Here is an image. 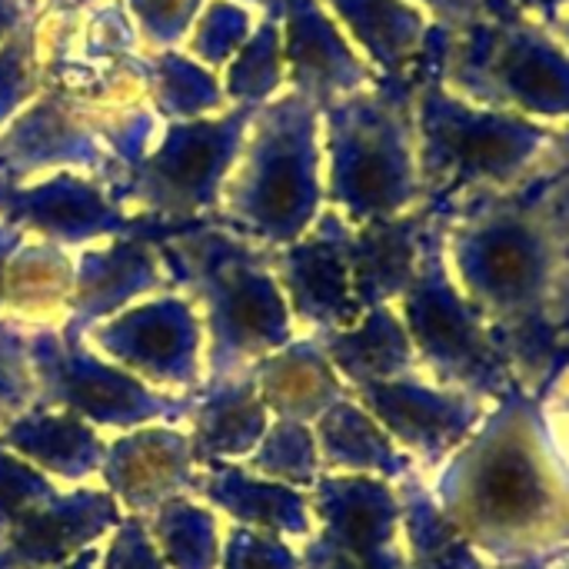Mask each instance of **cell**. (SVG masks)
I'll use <instances>...</instances> for the list:
<instances>
[{
	"label": "cell",
	"instance_id": "ac0fdd59",
	"mask_svg": "<svg viewBox=\"0 0 569 569\" xmlns=\"http://www.w3.org/2000/svg\"><path fill=\"white\" fill-rule=\"evenodd\" d=\"M170 290L173 277L153 237L130 233L73 250L70 317L60 330L83 337L90 327L117 317L120 310Z\"/></svg>",
	"mask_w": 569,
	"mask_h": 569
},
{
	"label": "cell",
	"instance_id": "ffe728a7",
	"mask_svg": "<svg viewBox=\"0 0 569 569\" xmlns=\"http://www.w3.org/2000/svg\"><path fill=\"white\" fill-rule=\"evenodd\" d=\"M380 80L417 83L423 60H433L437 23L410 0H320Z\"/></svg>",
	"mask_w": 569,
	"mask_h": 569
},
{
	"label": "cell",
	"instance_id": "e575fe53",
	"mask_svg": "<svg viewBox=\"0 0 569 569\" xmlns=\"http://www.w3.org/2000/svg\"><path fill=\"white\" fill-rule=\"evenodd\" d=\"M253 23L257 17L250 7L237 0H207L187 33V53L210 70H223L247 43Z\"/></svg>",
	"mask_w": 569,
	"mask_h": 569
},
{
	"label": "cell",
	"instance_id": "9c48e42d",
	"mask_svg": "<svg viewBox=\"0 0 569 569\" xmlns=\"http://www.w3.org/2000/svg\"><path fill=\"white\" fill-rule=\"evenodd\" d=\"M393 307L407 327L420 373H427L430 380L450 390L473 393L480 400H497L500 393L517 387L500 337L460 293L443 263L437 217L423 243L417 273Z\"/></svg>",
	"mask_w": 569,
	"mask_h": 569
},
{
	"label": "cell",
	"instance_id": "277c9868",
	"mask_svg": "<svg viewBox=\"0 0 569 569\" xmlns=\"http://www.w3.org/2000/svg\"><path fill=\"white\" fill-rule=\"evenodd\" d=\"M413 133L427 210L447 213L477 200L517 197L553 163L557 130L477 103L437 73L413 83Z\"/></svg>",
	"mask_w": 569,
	"mask_h": 569
},
{
	"label": "cell",
	"instance_id": "7bdbcfd3",
	"mask_svg": "<svg viewBox=\"0 0 569 569\" xmlns=\"http://www.w3.org/2000/svg\"><path fill=\"white\" fill-rule=\"evenodd\" d=\"M553 203V217L560 227V243H563V280H560V330L569 343V193Z\"/></svg>",
	"mask_w": 569,
	"mask_h": 569
},
{
	"label": "cell",
	"instance_id": "f6af8a7d",
	"mask_svg": "<svg viewBox=\"0 0 569 569\" xmlns=\"http://www.w3.org/2000/svg\"><path fill=\"white\" fill-rule=\"evenodd\" d=\"M23 240H27V233H23L20 227L0 220V320H3V267H7L10 253H13Z\"/></svg>",
	"mask_w": 569,
	"mask_h": 569
},
{
	"label": "cell",
	"instance_id": "d6986e66",
	"mask_svg": "<svg viewBox=\"0 0 569 569\" xmlns=\"http://www.w3.org/2000/svg\"><path fill=\"white\" fill-rule=\"evenodd\" d=\"M123 520L117 500L90 483L60 490L0 530V569H60L103 543Z\"/></svg>",
	"mask_w": 569,
	"mask_h": 569
},
{
	"label": "cell",
	"instance_id": "3957f363",
	"mask_svg": "<svg viewBox=\"0 0 569 569\" xmlns=\"http://www.w3.org/2000/svg\"><path fill=\"white\" fill-rule=\"evenodd\" d=\"M173 290L203 327V383L247 377L297 330L263 247L217 227L193 223L157 240Z\"/></svg>",
	"mask_w": 569,
	"mask_h": 569
},
{
	"label": "cell",
	"instance_id": "ab89813d",
	"mask_svg": "<svg viewBox=\"0 0 569 569\" xmlns=\"http://www.w3.org/2000/svg\"><path fill=\"white\" fill-rule=\"evenodd\" d=\"M97 569H167L140 517H123L100 543Z\"/></svg>",
	"mask_w": 569,
	"mask_h": 569
},
{
	"label": "cell",
	"instance_id": "d4e9b609",
	"mask_svg": "<svg viewBox=\"0 0 569 569\" xmlns=\"http://www.w3.org/2000/svg\"><path fill=\"white\" fill-rule=\"evenodd\" d=\"M257 393L273 420L313 423L330 403L347 397L343 380L317 337H293L250 370Z\"/></svg>",
	"mask_w": 569,
	"mask_h": 569
},
{
	"label": "cell",
	"instance_id": "44dd1931",
	"mask_svg": "<svg viewBox=\"0 0 569 569\" xmlns=\"http://www.w3.org/2000/svg\"><path fill=\"white\" fill-rule=\"evenodd\" d=\"M193 500L210 507L223 523L270 533L293 547L313 533V510L303 490L273 483L237 463L200 467Z\"/></svg>",
	"mask_w": 569,
	"mask_h": 569
},
{
	"label": "cell",
	"instance_id": "8d00e7d4",
	"mask_svg": "<svg viewBox=\"0 0 569 569\" xmlns=\"http://www.w3.org/2000/svg\"><path fill=\"white\" fill-rule=\"evenodd\" d=\"M217 569H300V557H297V547L280 537L223 523Z\"/></svg>",
	"mask_w": 569,
	"mask_h": 569
},
{
	"label": "cell",
	"instance_id": "d590c367",
	"mask_svg": "<svg viewBox=\"0 0 569 569\" xmlns=\"http://www.w3.org/2000/svg\"><path fill=\"white\" fill-rule=\"evenodd\" d=\"M27 337H30L27 327L13 320H0V433L23 410L37 407V383L30 370Z\"/></svg>",
	"mask_w": 569,
	"mask_h": 569
},
{
	"label": "cell",
	"instance_id": "30bf717a",
	"mask_svg": "<svg viewBox=\"0 0 569 569\" xmlns=\"http://www.w3.org/2000/svg\"><path fill=\"white\" fill-rule=\"evenodd\" d=\"M37 403L87 420L103 437H120L150 423L183 427L190 400L167 397L97 357L80 337L40 327L27 337Z\"/></svg>",
	"mask_w": 569,
	"mask_h": 569
},
{
	"label": "cell",
	"instance_id": "2e32d148",
	"mask_svg": "<svg viewBox=\"0 0 569 569\" xmlns=\"http://www.w3.org/2000/svg\"><path fill=\"white\" fill-rule=\"evenodd\" d=\"M347 233L350 223L337 210L323 207L300 240L267 250L297 337H327L347 330L363 313L353 293Z\"/></svg>",
	"mask_w": 569,
	"mask_h": 569
},
{
	"label": "cell",
	"instance_id": "c3c4849f",
	"mask_svg": "<svg viewBox=\"0 0 569 569\" xmlns=\"http://www.w3.org/2000/svg\"><path fill=\"white\" fill-rule=\"evenodd\" d=\"M97 560H100V543H97V547H90V550H83L80 557H73L67 567H60V569H97Z\"/></svg>",
	"mask_w": 569,
	"mask_h": 569
},
{
	"label": "cell",
	"instance_id": "f35d334b",
	"mask_svg": "<svg viewBox=\"0 0 569 569\" xmlns=\"http://www.w3.org/2000/svg\"><path fill=\"white\" fill-rule=\"evenodd\" d=\"M63 487H57L37 467H30L27 460H20V457H13L10 450L0 447V530L7 523H13L20 513H27L30 507L50 500Z\"/></svg>",
	"mask_w": 569,
	"mask_h": 569
},
{
	"label": "cell",
	"instance_id": "bcb514c9",
	"mask_svg": "<svg viewBox=\"0 0 569 569\" xmlns=\"http://www.w3.org/2000/svg\"><path fill=\"white\" fill-rule=\"evenodd\" d=\"M33 10V0H0V43L10 37V30Z\"/></svg>",
	"mask_w": 569,
	"mask_h": 569
},
{
	"label": "cell",
	"instance_id": "f1b7e54d",
	"mask_svg": "<svg viewBox=\"0 0 569 569\" xmlns=\"http://www.w3.org/2000/svg\"><path fill=\"white\" fill-rule=\"evenodd\" d=\"M140 73L153 113L163 117L167 123L203 120L230 107L217 70L197 63L190 53L177 47L140 53Z\"/></svg>",
	"mask_w": 569,
	"mask_h": 569
},
{
	"label": "cell",
	"instance_id": "7402d4cb",
	"mask_svg": "<svg viewBox=\"0 0 569 569\" xmlns=\"http://www.w3.org/2000/svg\"><path fill=\"white\" fill-rule=\"evenodd\" d=\"M107 440L100 430H93L87 420L53 410V407H30L23 410L7 430L0 433V447L13 457L37 467L43 477H50L57 487H90L100 477Z\"/></svg>",
	"mask_w": 569,
	"mask_h": 569
},
{
	"label": "cell",
	"instance_id": "816d5d0a",
	"mask_svg": "<svg viewBox=\"0 0 569 569\" xmlns=\"http://www.w3.org/2000/svg\"><path fill=\"white\" fill-rule=\"evenodd\" d=\"M560 33H563L560 40H563V43H567V47H569V10H567V17L560 20Z\"/></svg>",
	"mask_w": 569,
	"mask_h": 569
},
{
	"label": "cell",
	"instance_id": "5b68a950",
	"mask_svg": "<svg viewBox=\"0 0 569 569\" xmlns=\"http://www.w3.org/2000/svg\"><path fill=\"white\" fill-rule=\"evenodd\" d=\"M323 207L320 107L287 87L257 107L210 223L277 250L300 240Z\"/></svg>",
	"mask_w": 569,
	"mask_h": 569
},
{
	"label": "cell",
	"instance_id": "6da1fadb",
	"mask_svg": "<svg viewBox=\"0 0 569 569\" xmlns=\"http://www.w3.org/2000/svg\"><path fill=\"white\" fill-rule=\"evenodd\" d=\"M423 483L483 567H533L569 550V460L520 387Z\"/></svg>",
	"mask_w": 569,
	"mask_h": 569
},
{
	"label": "cell",
	"instance_id": "b9f144b4",
	"mask_svg": "<svg viewBox=\"0 0 569 569\" xmlns=\"http://www.w3.org/2000/svg\"><path fill=\"white\" fill-rule=\"evenodd\" d=\"M410 3L427 10V17L443 33L467 30V27H473V23H480L483 17L493 13V0H410Z\"/></svg>",
	"mask_w": 569,
	"mask_h": 569
},
{
	"label": "cell",
	"instance_id": "4316f807",
	"mask_svg": "<svg viewBox=\"0 0 569 569\" xmlns=\"http://www.w3.org/2000/svg\"><path fill=\"white\" fill-rule=\"evenodd\" d=\"M317 340L327 360L333 363L337 377L343 380L347 393L420 370L413 343L393 303L370 307L360 313L353 327L317 337Z\"/></svg>",
	"mask_w": 569,
	"mask_h": 569
},
{
	"label": "cell",
	"instance_id": "4dcf8cb0",
	"mask_svg": "<svg viewBox=\"0 0 569 569\" xmlns=\"http://www.w3.org/2000/svg\"><path fill=\"white\" fill-rule=\"evenodd\" d=\"M400 497V523L403 547L413 569H490L467 547V540L443 517L437 500L430 497L423 477H407L397 483Z\"/></svg>",
	"mask_w": 569,
	"mask_h": 569
},
{
	"label": "cell",
	"instance_id": "836d02e7",
	"mask_svg": "<svg viewBox=\"0 0 569 569\" xmlns=\"http://www.w3.org/2000/svg\"><path fill=\"white\" fill-rule=\"evenodd\" d=\"M40 93V20L30 10L0 43V130Z\"/></svg>",
	"mask_w": 569,
	"mask_h": 569
},
{
	"label": "cell",
	"instance_id": "d6a6232c",
	"mask_svg": "<svg viewBox=\"0 0 569 569\" xmlns=\"http://www.w3.org/2000/svg\"><path fill=\"white\" fill-rule=\"evenodd\" d=\"M237 467H243L257 477H267L273 483L303 490V493H310L323 473L317 440H313V427L297 423V420H270L257 450Z\"/></svg>",
	"mask_w": 569,
	"mask_h": 569
},
{
	"label": "cell",
	"instance_id": "4fadbf2b",
	"mask_svg": "<svg viewBox=\"0 0 569 569\" xmlns=\"http://www.w3.org/2000/svg\"><path fill=\"white\" fill-rule=\"evenodd\" d=\"M120 117L103 120L97 110L63 93L30 100L0 130V183H27L57 170H73L110 190L120 187L123 173L110 150Z\"/></svg>",
	"mask_w": 569,
	"mask_h": 569
},
{
	"label": "cell",
	"instance_id": "ba28073f",
	"mask_svg": "<svg viewBox=\"0 0 569 569\" xmlns=\"http://www.w3.org/2000/svg\"><path fill=\"white\" fill-rule=\"evenodd\" d=\"M253 113L257 107H227L203 120L167 123L113 190V200L147 223L157 240L210 223Z\"/></svg>",
	"mask_w": 569,
	"mask_h": 569
},
{
	"label": "cell",
	"instance_id": "681fc988",
	"mask_svg": "<svg viewBox=\"0 0 569 569\" xmlns=\"http://www.w3.org/2000/svg\"><path fill=\"white\" fill-rule=\"evenodd\" d=\"M50 10H57V13H73V10H87L90 3H97V0H43Z\"/></svg>",
	"mask_w": 569,
	"mask_h": 569
},
{
	"label": "cell",
	"instance_id": "83f0119b",
	"mask_svg": "<svg viewBox=\"0 0 569 569\" xmlns=\"http://www.w3.org/2000/svg\"><path fill=\"white\" fill-rule=\"evenodd\" d=\"M73 293V253L27 237L3 267V320L27 330L63 327Z\"/></svg>",
	"mask_w": 569,
	"mask_h": 569
},
{
	"label": "cell",
	"instance_id": "5bb4252c",
	"mask_svg": "<svg viewBox=\"0 0 569 569\" xmlns=\"http://www.w3.org/2000/svg\"><path fill=\"white\" fill-rule=\"evenodd\" d=\"M350 397L363 403V410L387 430V437L423 480L477 430L493 403L463 390H450L420 370L360 387Z\"/></svg>",
	"mask_w": 569,
	"mask_h": 569
},
{
	"label": "cell",
	"instance_id": "f546056e",
	"mask_svg": "<svg viewBox=\"0 0 569 569\" xmlns=\"http://www.w3.org/2000/svg\"><path fill=\"white\" fill-rule=\"evenodd\" d=\"M223 93L230 107H263L287 87L283 57V0H267L247 43L223 67Z\"/></svg>",
	"mask_w": 569,
	"mask_h": 569
},
{
	"label": "cell",
	"instance_id": "60d3db41",
	"mask_svg": "<svg viewBox=\"0 0 569 569\" xmlns=\"http://www.w3.org/2000/svg\"><path fill=\"white\" fill-rule=\"evenodd\" d=\"M537 400H540V410L547 417V427H550L557 447L567 453L569 460V350L563 353V360L553 367L547 383L540 387Z\"/></svg>",
	"mask_w": 569,
	"mask_h": 569
},
{
	"label": "cell",
	"instance_id": "7dc6e473",
	"mask_svg": "<svg viewBox=\"0 0 569 569\" xmlns=\"http://www.w3.org/2000/svg\"><path fill=\"white\" fill-rule=\"evenodd\" d=\"M553 163L560 167V173L569 180V123L563 130H557V150H553Z\"/></svg>",
	"mask_w": 569,
	"mask_h": 569
},
{
	"label": "cell",
	"instance_id": "1f68e13d",
	"mask_svg": "<svg viewBox=\"0 0 569 569\" xmlns=\"http://www.w3.org/2000/svg\"><path fill=\"white\" fill-rule=\"evenodd\" d=\"M167 569H217L223 520L193 497L167 500L143 520Z\"/></svg>",
	"mask_w": 569,
	"mask_h": 569
},
{
	"label": "cell",
	"instance_id": "603a6c76",
	"mask_svg": "<svg viewBox=\"0 0 569 569\" xmlns=\"http://www.w3.org/2000/svg\"><path fill=\"white\" fill-rule=\"evenodd\" d=\"M433 217L437 213L423 207L407 217L350 227L347 260H350L353 293L363 310L400 300V293L417 273Z\"/></svg>",
	"mask_w": 569,
	"mask_h": 569
},
{
	"label": "cell",
	"instance_id": "8fae6325",
	"mask_svg": "<svg viewBox=\"0 0 569 569\" xmlns=\"http://www.w3.org/2000/svg\"><path fill=\"white\" fill-rule=\"evenodd\" d=\"M307 497L313 533L297 547L300 569H413L403 547L397 483L320 473Z\"/></svg>",
	"mask_w": 569,
	"mask_h": 569
},
{
	"label": "cell",
	"instance_id": "484cf974",
	"mask_svg": "<svg viewBox=\"0 0 569 569\" xmlns=\"http://www.w3.org/2000/svg\"><path fill=\"white\" fill-rule=\"evenodd\" d=\"M310 427L323 473L373 477L387 483H400L417 473L387 430L350 393L330 403Z\"/></svg>",
	"mask_w": 569,
	"mask_h": 569
},
{
	"label": "cell",
	"instance_id": "e0dca14e",
	"mask_svg": "<svg viewBox=\"0 0 569 569\" xmlns=\"http://www.w3.org/2000/svg\"><path fill=\"white\" fill-rule=\"evenodd\" d=\"M200 463L187 427L150 423L107 440V457L97 477L123 517L147 520L167 500L193 497Z\"/></svg>",
	"mask_w": 569,
	"mask_h": 569
},
{
	"label": "cell",
	"instance_id": "9a60e30c",
	"mask_svg": "<svg viewBox=\"0 0 569 569\" xmlns=\"http://www.w3.org/2000/svg\"><path fill=\"white\" fill-rule=\"evenodd\" d=\"M0 220L70 253L113 237H153L147 223L113 200L107 183L73 170H57L27 183H0Z\"/></svg>",
	"mask_w": 569,
	"mask_h": 569
},
{
	"label": "cell",
	"instance_id": "8992f818",
	"mask_svg": "<svg viewBox=\"0 0 569 569\" xmlns=\"http://www.w3.org/2000/svg\"><path fill=\"white\" fill-rule=\"evenodd\" d=\"M323 197L350 227L423 210L413 83L377 80L320 110Z\"/></svg>",
	"mask_w": 569,
	"mask_h": 569
},
{
	"label": "cell",
	"instance_id": "f5cc1de1",
	"mask_svg": "<svg viewBox=\"0 0 569 569\" xmlns=\"http://www.w3.org/2000/svg\"><path fill=\"white\" fill-rule=\"evenodd\" d=\"M237 3H243V7H253V3H267V0H237Z\"/></svg>",
	"mask_w": 569,
	"mask_h": 569
},
{
	"label": "cell",
	"instance_id": "74e56055",
	"mask_svg": "<svg viewBox=\"0 0 569 569\" xmlns=\"http://www.w3.org/2000/svg\"><path fill=\"white\" fill-rule=\"evenodd\" d=\"M207 0H127V10L150 50H167L187 40Z\"/></svg>",
	"mask_w": 569,
	"mask_h": 569
},
{
	"label": "cell",
	"instance_id": "7a4b0ae2",
	"mask_svg": "<svg viewBox=\"0 0 569 569\" xmlns=\"http://www.w3.org/2000/svg\"><path fill=\"white\" fill-rule=\"evenodd\" d=\"M437 223L453 283L500 337L517 387L537 397L569 350L560 330L563 243L553 203L493 197L437 213Z\"/></svg>",
	"mask_w": 569,
	"mask_h": 569
},
{
	"label": "cell",
	"instance_id": "db71d44e",
	"mask_svg": "<svg viewBox=\"0 0 569 569\" xmlns=\"http://www.w3.org/2000/svg\"><path fill=\"white\" fill-rule=\"evenodd\" d=\"M533 567H537V563H533ZM533 567H507V569H533Z\"/></svg>",
	"mask_w": 569,
	"mask_h": 569
},
{
	"label": "cell",
	"instance_id": "52a82bcc",
	"mask_svg": "<svg viewBox=\"0 0 569 569\" xmlns=\"http://www.w3.org/2000/svg\"><path fill=\"white\" fill-rule=\"evenodd\" d=\"M433 60L437 77L477 103L553 130L569 123V47L543 23L493 10L467 30H440Z\"/></svg>",
	"mask_w": 569,
	"mask_h": 569
},
{
	"label": "cell",
	"instance_id": "ee69618b",
	"mask_svg": "<svg viewBox=\"0 0 569 569\" xmlns=\"http://www.w3.org/2000/svg\"><path fill=\"white\" fill-rule=\"evenodd\" d=\"M507 3H510L513 17L530 20V23H543V27L560 23L569 10V0H507Z\"/></svg>",
	"mask_w": 569,
	"mask_h": 569
},
{
	"label": "cell",
	"instance_id": "cb8c5ba5",
	"mask_svg": "<svg viewBox=\"0 0 569 569\" xmlns=\"http://www.w3.org/2000/svg\"><path fill=\"white\" fill-rule=\"evenodd\" d=\"M270 413L257 393L253 377H233L220 383H203L190 397L187 433L200 467L243 463L270 427Z\"/></svg>",
	"mask_w": 569,
	"mask_h": 569
},
{
	"label": "cell",
	"instance_id": "7c38bea8",
	"mask_svg": "<svg viewBox=\"0 0 569 569\" xmlns=\"http://www.w3.org/2000/svg\"><path fill=\"white\" fill-rule=\"evenodd\" d=\"M80 340L157 393L190 400L203 387V327L177 290L120 310Z\"/></svg>",
	"mask_w": 569,
	"mask_h": 569
},
{
	"label": "cell",
	"instance_id": "f907efd6",
	"mask_svg": "<svg viewBox=\"0 0 569 569\" xmlns=\"http://www.w3.org/2000/svg\"><path fill=\"white\" fill-rule=\"evenodd\" d=\"M533 569H569V550H560V553H553V557L540 560Z\"/></svg>",
	"mask_w": 569,
	"mask_h": 569
}]
</instances>
